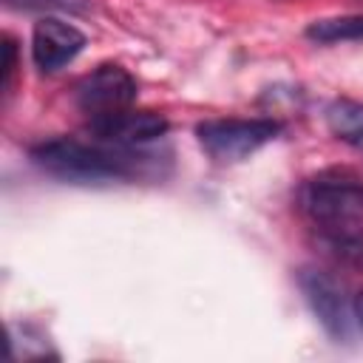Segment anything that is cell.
Masks as SVG:
<instances>
[{
  "mask_svg": "<svg viewBox=\"0 0 363 363\" xmlns=\"http://www.w3.org/2000/svg\"><path fill=\"white\" fill-rule=\"evenodd\" d=\"M91 0H3L6 9L14 11H85Z\"/></svg>",
  "mask_w": 363,
  "mask_h": 363,
  "instance_id": "obj_11",
  "label": "cell"
},
{
  "mask_svg": "<svg viewBox=\"0 0 363 363\" xmlns=\"http://www.w3.org/2000/svg\"><path fill=\"white\" fill-rule=\"evenodd\" d=\"M352 309H354V323L363 329V289L352 298Z\"/></svg>",
  "mask_w": 363,
  "mask_h": 363,
  "instance_id": "obj_13",
  "label": "cell"
},
{
  "mask_svg": "<svg viewBox=\"0 0 363 363\" xmlns=\"http://www.w3.org/2000/svg\"><path fill=\"white\" fill-rule=\"evenodd\" d=\"M303 34H306V40H312V43H318V45L363 40V14H343V17L312 20Z\"/></svg>",
  "mask_w": 363,
  "mask_h": 363,
  "instance_id": "obj_10",
  "label": "cell"
},
{
  "mask_svg": "<svg viewBox=\"0 0 363 363\" xmlns=\"http://www.w3.org/2000/svg\"><path fill=\"white\" fill-rule=\"evenodd\" d=\"M298 286H301L312 315L323 326V332L337 343L349 340L352 329L357 323H354V309H352V301L346 298L343 284L335 275H329L326 269L301 267L298 269Z\"/></svg>",
  "mask_w": 363,
  "mask_h": 363,
  "instance_id": "obj_5",
  "label": "cell"
},
{
  "mask_svg": "<svg viewBox=\"0 0 363 363\" xmlns=\"http://www.w3.org/2000/svg\"><path fill=\"white\" fill-rule=\"evenodd\" d=\"M284 133V122L272 116H252V119H204L196 125V139L201 150L216 164H235L269 145Z\"/></svg>",
  "mask_w": 363,
  "mask_h": 363,
  "instance_id": "obj_3",
  "label": "cell"
},
{
  "mask_svg": "<svg viewBox=\"0 0 363 363\" xmlns=\"http://www.w3.org/2000/svg\"><path fill=\"white\" fill-rule=\"evenodd\" d=\"M326 125L329 130L352 145L354 150H363V102H354V99H335L326 105Z\"/></svg>",
  "mask_w": 363,
  "mask_h": 363,
  "instance_id": "obj_9",
  "label": "cell"
},
{
  "mask_svg": "<svg viewBox=\"0 0 363 363\" xmlns=\"http://www.w3.org/2000/svg\"><path fill=\"white\" fill-rule=\"evenodd\" d=\"M34 167L74 184L162 179V156L142 147H122L99 139L54 136L28 147Z\"/></svg>",
  "mask_w": 363,
  "mask_h": 363,
  "instance_id": "obj_1",
  "label": "cell"
},
{
  "mask_svg": "<svg viewBox=\"0 0 363 363\" xmlns=\"http://www.w3.org/2000/svg\"><path fill=\"white\" fill-rule=\"evenodd\" d=\"M91 139L122 145V147H145L156 139H162L170 130V122L164 113L156 111H116L105 116H94L85 125Z\"/></svg>",
  "mask_w": 363,
  "mask_h": 363,
  "instance_id": "obj_6",
  "label": "cell"
},
{
  "mask_svg": "<svg viewBox=\"0 0 363 363\" xmlns=\"http://www.w3.org/2000/svg\"><path fill=\"white\" fill-rule=\"evenodd\" d=\"M298 204L318 227H357L363 224V179L320 173L301 184Z\"/></svg>",
  "mask_w": 363,
  "mask_h": 363,
  "instance_id": "obj_2",
  "label": "cell"
},
{
  "mask_svg": "<svg viewBox=\"0 0 363 363\" xmlns=\"http://www.w3.org/2000/svg\"><path fill=\"white\" fill-rule=\"evenodd\" d=\"M85 43H88V37L77 26H71L60 17H40L31 31V60H34L37 71L54 74L65 62H71L85 48Z\"/></svg>",
  "mask_w": 363,
  "mask_h": 363,
  "instance_id": "obj_7",
  "label": "cell"
},
{
  "mask_svg": "<svg viewBox=\"0 0 363 363\" xmlns=\"http://www.w3.org/2000/svg\"><path fill=\"white\" fill-rule=\"evenodd\" d=\"M136 94H139V85H136L133 74L128 68H122L119 62L96 65L82 79H77V85L71 88L74 105L88 119L116 113V111H128L136 102Z\"/></svg>",
  "mask_w": 363,
  "mask_h": 363,
  "instance_id": "obj_4",
  "label": "cell"
},
{
  "mask_svg": "<svg viewBox=\"0 0 363 363\" xmlns=\"http://www.w3.org/2000/svg\"><path fill=\"white\" fill-rule=\"evenodd\" d=\"M14 65H17V45L11 37H3V65H0V91L3 94H9V88H11Z\"/></svg>",
  "mask_w": 363,
  "mask_h": 363,
  "instance_id": "obj_12",
  "label": "cell"
},
{
  "mask_svg": "<svg viewBox=\"0 0 363 363\" xmlns=\"http://www.w3.org/2000/svg\"><path fill=\"white\" fill-rule=\"evenodd\" d=\"M318 247L335 264L363 272V230L357 227H318Z\"/></svg>",
  "mask_w": 363,
  "mask_h": 363,
  "instance_id": "obj_8",
  "label": "cell"
}]
</instances>
